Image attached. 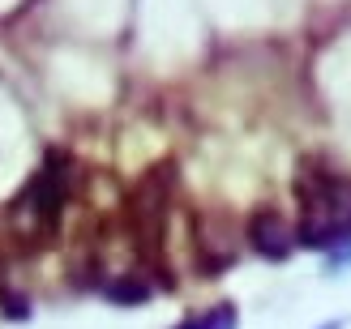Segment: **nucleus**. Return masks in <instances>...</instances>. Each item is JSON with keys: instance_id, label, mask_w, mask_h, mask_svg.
<instances>
[{"instance_id": "1", "label": "nucleus", "mask_w": 351, "mask_h": 329, "mask_svg": "<svg viewBox=\"0 0 351 329\" xmlns=\"http://www.w3.org/2000/svg\"><path fill=\"white\" fill-rule=\"evenodd\" d=\"M253 235H257V248H266V252H287V231H283V222H278L274 214H261L253 222Z\"/></svg>"}]
</instances>
